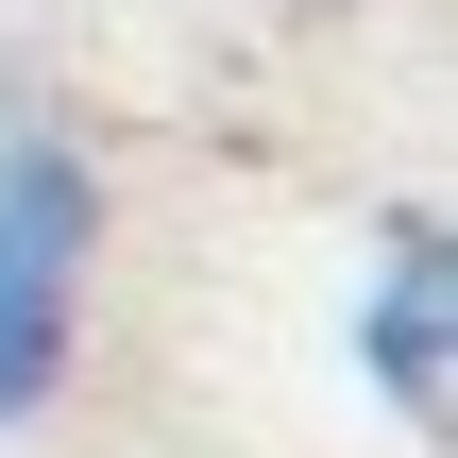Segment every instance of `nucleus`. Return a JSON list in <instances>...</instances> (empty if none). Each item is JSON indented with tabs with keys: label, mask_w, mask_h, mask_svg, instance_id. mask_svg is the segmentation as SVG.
<instances>
[{
	"label": "nucleus",
	"mask_w": 458,
	"mask_h": 458,
	"mask_svg": "<svg viewBox=\"0 0 458 458\" xmlns=\"http://www.w3.org/2000/svg\"><path fill=\"white\" fill-rule=\"evenodd\" d=\"M85 272H102V170L51 119H0V425H34L68 391Z\"/></svg>",
	"instance_id": "f257e3e1"
},
{
	"label": "nucleus",
	"mask_w": 458,
	"mask_h": 458,
	"mask_svg": "<svg viewBox=\"0 0 458 458\" xmlns=\"http://www.w3.org/2000/svg\"><path fill=\"white\" fill-rule=\"evenodd\" d=\"M357 357H374V391H391L408 425H442V442H458V221H408V238L374 255Z\"/></svg>",
	"instance_id": "f03ea898"
}]
</instances>
